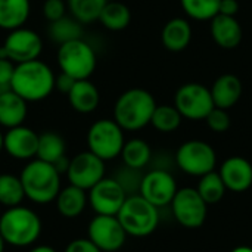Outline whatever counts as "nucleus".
Wrapping results in <instances>:
<instances>
[{"instance_id": "1", "label": "nucleus", "mask_w": 252, "mask_h": 252, "mask_svg": "<svg viewBox=\"0 0 252 252\" xmlns=\"http://www.w3.org/2000/svg\"><path fill=\"white\" fill-rule=\"evenodd\" d=\"M55 77L52 68L40 59L16 63L10 90L27 102H40L53 92Z\"/></svg>"}, {"instance_id": "2", "label": "nucleus", "mask_w": 252, "mask_h": 252, "mask_svg": "<svg viewBox=\"0 0 252 252\" xmlns=\"http://www.w3.org/2000/svg\"><path fill=\"white\" fill-rule=\"evenodd\" d=\"M19 179L25 192V198L32 204L46 205L55 202L62 189L61 174L53 164L44 162L38 158L27 161L19 173Z\"/></svg>"}, {"instance_id": "3", "label": "nucleus", "mask_w": 252, "mask_h": 252, "mask_svg": "<svg viewBox=\"0 0 252 252\" xmlns=\"http://www.w3.org/2000/svg\"><path fill=\"white\" fill-rule=\"evenodd\" d=\"M43 230L40 216L24 205L6 208L0 214V236L4 244L13 248L32 247Z\"/></svg>"}, {"instance_id": "4", "label": "nucleus", "mask_w": 252, "mask_h": 252, "mask_svg": "<svg viewBox=\"0 0 252 252\" xmlns=\"http://www.w3.org/2000/svg\"><path fill=\"white\" fill-rule=\"evenodd\" d=\"M157 108L154 96L143 89L124 92L114 105V121L127 131H137L151 124Z\"/></svg>"}, {"instance_id": "5", "label": "nucleus", "mask_w": 252, "mask_h": 252, "mask_svg": "<svg viewBox=\"0 0 252 252\" xmlns=\"http://www.w3.org/2000/svg\"><path fill=\"white\" fill-rule=\"evenodd\" d=\"M117 219L127 236L146 238L157 230L159 224V211L137 193L127 196L117 214Z\"/></svg>"}, {"instance_id": "6", "label": "nucleus", "mask_w": 252, "mask_h": 252, "mask_svg": "<svg viewBox=\"0 0 252 252\" xmlns=\"http://www.w3.org/2000/svg\"><path fill=\"white\" fill-rule=\"evenodd\" d=\"M58 65L74 80H89L96 69V53L83 38L72 40L59 46Z\"/></svg>"}, {"instance_id": "7", "label": "nucleus", "mask_w": 252, "mask_h": 252, "mask_svg": "<svg viewBox=\"0 0 252 252\" xmlns=\"http://www.w3.org/2000/svg\"><path fill=\"white\" fill-rule=\"evenodd\" d=\"M124 143V130L114 120H97L87 131V151L105 162L118 158Z\"/></svg>"}, {"instance_id": "8", "label": "nucleus", "mask_w": 252, "mask_h": 252, "mask_svg": "<svg viewBox=\"0 0 252 252\" xmlns=\"http://www.w3.org/2000/svg\"><path fill=\"white\" fill-rule=\"evenodd\" d=\"M176 162L183 173L202 177L214 171L217 157L211 145H208L207 142L189 140L179 148L176 154Z\"/></svg>"}, {"instance_id": "9", "label": "nucleus", "mask_w": 252, "mask_h": 252, "mask_svg": "<svg viewBox=\"0 0 252 252\" xmlns=\"http://www.w3.org/2000/svg\"><path fill=\"white\" fill-rule=\"evenodd\" d=\"M170 205L176 221L183 227L198 229L205 223L208 205L201 198L196 189L192 188L177 189Z\"/></svg>"}, {"instance_id": "10", "label": "nucleus", "mask_w": 252, "mask_h": 252, "mask_svg": "<svg viewBox=\"0 0 252 252\" xmlns=\"http://www.w3.org/2000/svg\"><path fill=\"white\" fill-rule=\"evenodd\" d=\"M41 50V37L30 28L19 27L7 34L3 46L0 47V58L10 59L16 65L38 59Z\"/></svg>"}, {"instance_id": "11", "label": "nucleus", "mask_w": 252, "mask_h": 252, "mask_svg": "<svg viewBox=\"0 0 252 252\" xmlns=\"http://www.w3.org/2000/svg\"><path fill=\"white\" fill-rule=\"evenodd\" d=\"M174 106L188 120H205L214 108L210 89L199 83H188L182 86L174 97Z\"/></svg>"}, {"instance_id": "12", "label": "nucleus", "mask_w": 252, "mask_h": 252, "mask_svg": "<svg viewBox=\"0 0 252 252\" xmlns=\"http://www.w3.org/2000/svg\"><path fill=\"white\" fill-rule=\"evenodd\" d=\"M87 238L102 252H117L124 247L127 233L117 216L94 214L87 226Z\"/></svg>"}, {"instance_id": "13", "label": "nucleus", "mask_w": 252, "mask_h": 252, "mask_svg": "<svg viewBox=\"0 0 252 252\" xmlns=\"http://www.w3.org/2000/svg\"><path fill=\"white\" fill-rule=\"evenodd\" d=\"M127 193L114 177H103L87 190L89 207L96 216H117Z\"/></svg>"}, {"instance_id": "14", "label": "nucleus", "mask_w": 252, "mask_h": 252, "mask_svg": "<svg viewBox=\"0 0 252 252\" xmlns=\"http://www.w3.org/2000/svg\"><path fill=\"white\" fill-rule=\"evenodd\" d=\"M105 161L90 151H84L69 159V167L65 176L69 185L89 190L105 177Z\"/></svg>"}, {"instance_id": "15", "label": "nucleus", "mask_w": 252, "mask_h": 252, "mask_svg": "<svg viewBox=\"0 0 252 252\" xmlns=\"http://www.w3.org/2000/svg\"><path fill=\"white\" fill-rule=\"evenodd\" d=\"M176 192H177L176 179L171 176V173L162 168H157L146 173L142 177L140 188H139V195L143 196L148 202H151L157 208L170 205Z\"/></svg>"}, {"instance_id": "16", "label": "nucleus", "mask_w": 252, "mask_h": 252, "mask_svg": "<svg viewBox=\"0 0 252 252\" xmlns=\"http://www.w3.org/2000/svg\"><path fill=\"white\" fill-rule=\"evenodd\" d=\"M38 134L22 126L9 128L3 136V151L16 161H31L37 155Z\"/></svg>"}, {"instance_id": "17", "label": "nucleus", "mask_w": 252, "mask_h": 252, "mask_svg": "<svg viewBox=\"0 0 252 252\" xmlns=\"http://www.w3.org/2000/svg\"><path fill=\"white\" fill-rule=\"evenodd\" d=\"M219 174L227 190L245 192L252 186V165L242 157L227 158L221 164Z\"/></svg>"}, {"instance_id": "18", "label": "nucleus", "mask_w": 252, "mask_h": 252, "mask_svg": "<svg viewBox=\"0 0 252 252\" xmlns=\"http://www.w3.org/2000/svg\"><path fill=\"white\" fill-rule=\"evenodd\" d=\"M27 100H24L19 94L13 90H4L0 93V127L13 128L22 126L27 114L28 106Z\"/></svg>"}, {"instance_id": "19", "label": "nucleus", "mask_w": 252, "mask_h": 252, "mask_svg": "<svg viewBox=\"0 0 252 252\" xmlns=\"http://www.w3.org/2000/svg\"><path fill=\"white\" fill-rule=\"evenodd\" d=\"M211 35L223 49H235L242 41V28L235 16L217 13L211 22Z\"/></svg>"}, {"instance_id": "20", "label": "nucleus", "mask_w": 252, "mask_h": 252, "mask_svg": "<svg viewBox=\"0 0 252 252\" xmlns=\"http://www.w3.org/2000/svg\"><path fill=\"white\" fill-rule=\"evenodd\" d=\"M55 205H56V211L63 219H77L89 207L87 190L68 185L59 190L55 199Z\"/></svg>"}, {"instance_id": "21", "label": "nucleus", "mask_w": 252, "mask_h": 252, "mask_svg": "<svg viewBox=\"0 0 252 252\" xmlns=\"http://www.w3.org/2000/svg\"><path fill=\"white\" fill-rule=\"evenodd\" d=\"M216 108L230 109L242 96V83L233 74H223L210 90Z\"/></svg>"}, {"instance_id": "22", "label": "nucleus", "mask_w": 252, "mask_h": 252, "mask_svg": "<svg viewBox=\"0 0 252 252\" xmlns=\"http://www.w3.org/2000/svg\"><path fill=\"white\" fill-rule=\"evenodd\" d=\"M66 96L71 108L80 114H90L96 111L100 102L99 90L90 80H77Z\"/></svg>"}, {"instance_id": "23", "label": "nucleus", "mask_w": 252, "mask_h": 252, "mask_svg": "<svg viewBox=\"0 0 252 252\" xmlns=\"http://www.w3.org/2000/svg\"><path fill=\"white\" fill-rule=\"evenodd\" d=\"M190 38H192L190 24L183 18H173L162 28V34H161L162 44L165 46V49L171 52L185 50L189 46Z\"/></svg>"}, {"instance_id": "24", "label": "nucleus", "mask_w": 252, "mask_h": 252, "mask_svg": "<svg viewBox=\"0 0 252 252\" xmlns=\"http://www.w3.org/2000/svg\"><path fill=\"white\" fill-rule=\"evenodd\" d=\"M30 9V0H0V28L12 31L24 27Z\"/></svg>"}, {"instance_id": "25", "label": "nucleus", "mask_w": 252, "mask_h": 252, "mask_svg": "<svg viewBox=\"0 0 252 252\" xmlns=\"http://www.w3.org/2000/svg\"><path fill=\"white\" fill-rule=\"evenodd\" d=\"M65 152H66V145L61 134L55 131H44L38 134L35 158L49 164H55L58 159L65 157Z\"/></svg>"}, {"instance_id": "26", "label": "nucleus", "mask_w": 252, "mask_h": 252, "mask_svg": "<svg viewBox=\"0 0 252 252\" xmlns=\"http://www.w3.org/2000/svg\"><path fill=\"white\" fill-rule=\"evenodd\" d=\"M120 157L123 158V162L126 167L133 168V170H142L151 162L152 151H151V146L145 140L131 139L124 143Z\"/></svg>"}, {"instance_id": "27", "label": "nucleus", "mask_w": 252, "mask_h": 252, "mask_svg": "<svg viewBox=\"0 0 252 252\" xmlns=\"http://www.w3.org/2000/svg\"><path fill=\"white\" fill-rule=\"evenodd\" d=\"M99 21L111 31H121L128 27L131 21V12L121 1H108L99 15Z\"/></svg>"}, {"instance_id": "28", "label": "nucleus", "mask_w": 252, "mask_h": 252, "mask_svg": "<svg viewBox=\"0 0 252 252\" xmlns=\"http://www.w3.org/2000/svg\"><path fill=\"white\" fill-rule=\"evenodd\" d=\"M49 37L52 41L58 43L59 46L72 40L83 38V24L77 21L74 16H62L58 21L50 22L49 25Z\"/></svg>"}, {"instance_id": "29", "label": "nucleus", "mask_w": 252, "mask_h": 252, "mask_svg": "<svg viewBox=\"0 0 252 252\" xmlns=\"http://www.w3.org/2000/svg\"><path fill=\"white\" fill-rule=\"evenodd\" d=\"M25 199V192L19 176L10 173H0V205L4 208H12L22 205Z\"/></svg>"}, {"instance_id": "30", "label": "nucleus", "mask_w": 252, "mask_h": 252, "mask_svg": "<svg viewBox=\"0 0 252 252\" xmlns=\"http://www.w3.org/2000/svg\"><path fill=\"white\" fill-rule=\"evenodd\" d=\"M196 190L201 195V198L207 202V205H211V204L220 202L227 189H226L220 174L216 171H211L201 177Z\"/></svg>"}, {"instance_id": "31", "label": "nucleus", "mask_w": 252, "mask_h": 252, "mask_svg": "<svg viewBox=\"0 0 252 252\" xmlns=\"http://www.w3.org/2000/svg\"><path fill=\"white\" fill-rule=\"evenodd\" d=\"M182 118L183 117L177 111L176 106H170V105L158 106L157 105L151 118V124L161 133H171L180 127Z\"/></svg>"}, {"instance_id": "32", "label": "nucleus", "mask_w": 252, "mask_h": 252, "mask_svg": "<svg viewBox=\"0 0 252 252\" xmlns=\"http://www.w3.org/2000/svg\"><path fill=\"white\" fill-rule=\"evenodd\" d=\"M108 0H68L71 15L81 24H90L99 19V15Z\"/></svg>"}, {"instance_id": "33", "label": "nucleus", "mask_w": 252, "mask_h": 252, "mask_svg": "<svg viewBox=\"0 0 252 252\" xmlns=\"http://www.w3.org/2000/svg\"><path fill=\"white\" fill-rule=\"evenodd\" d=\"M185 12L198 21L213 19L219 13L221 0H180Z\"/></svg>"}, {"instance_id": "34", "label": "nucleus", "mask_w": 252, "mask_h": 252, "mask_svg": "<svg viewBox=\"0 0 252 252\" xmlns=\"http://www.w3.org/2000/svg\"><path fill=\"white\" fill-rule=\"evenodd\" d=\"M139 171L140 170H133V168H128V167L124 165V168L120 170L117 173V176L114 177L121 185V188L124 189L127 196L139 193L140 182H142V177H143V176L139 174Z\"/></svg>"}, {"instance_id": "35", "label": "nucleus", "mask_w": 252, "mask_h": 252, "mask_svg": "<svg viewBox=\"0 0 252 252\" xmlns=\"http://www.w3.org/2000/svg\"><path fill=\"white\" fill-rule=\"evenodd\" d=\"M207 124L208 127L216 131V133H224L226 130H229L230 127V115L227 114V109H221V108H213L211 112L207 115Z\"/></svg>"}, {"instance_id": "36", "label": "nucleus", "mask_w": 252, "mask_h": 252, "mask_svg": "<svg viewBox=\"0 0 252 252\" xmlns=\"http://www.w3.org/2000/svg\"><path fill=\"white\" fill-rule=\"evenodd\" d=\"M43 16L49 21H58L66 15V6L63 0H46L43 3Z\"/></svg>"}, {"instance_id": "37", "label": "nucleus", "mask_w": 252, "mask_h": 252, "mask_svg": "<svg viewBox=\"0 0 252 252\" xmlns=\"http://www.w3.org/2000/svg\"><path fill=\"white\" fill-rule=\"evenodd\" d=\"M13 71H15V63L10 59L0 58V93L10 89Z\"/></svg>"}, {"instance_id": "38", "label": "nucleus", "mask_w": 252, "mask_h": 252, "mask_svg": "<svg viewBox=\"0 0 252 252\" xmlns=\"http://www.w3.org/2000/svg\"><path fill=\"white\" fill-rule=\"evenodd\" d=\"M63 252H102L89 238H77L71 241Z\"/></svg>"}, {"instance_id": "39", "label": "nucleus", "mask_w": 252, "mask_h": 252, "mask_svg": "<svg viewBox=\"0 0 252 252\" xmlns=\"http://www.w3.org/2000/svg\"><path fill=\"white\" fill-rule=\"evenodd\" d=\"M77 80H74L71 75L65 74V72H61L58 77H55V89L59 90L61 93L63 94H68L72 89V86L75 84Z\"/></svg>"}, {"instance_id": "40", "label": "nucleus", "mask_w": 252, "mask_h": 252, "mask_svg": "<svg viewBox=\"0 0 252 252\" xmlns=\"http://www.w3.org/2000/svg\"><path fill=\"white\" fill-rule=\"evenodd\" d=\"M239 12V3L238 0H221L219 13L220 15H227V16H236Z\"/></svg>"}, {"instance_id": "41", "label": "nucleus", "mask_w": 252, "mask_h": 252, "mask_svg": "<svg viewBox=\"0 0 252 252\" xmlns=\"http://www.w3.org/2000/svg\"><path fill=\"white\" fill-rule=\"evenodd\" d=\"M53 167L56 168V171L62 176V174H66V171H68V167H69V158L65 155V157H62L61 159H58L55 164H53Z\"/></svg>"}, {"instance_id": "42", "label": "nucleus", "mask_w": 252, "mask_h": 252, "mask_svg": "<svg viewBox=\"0 0 252 252\" xmlns=\"http://www.w3.org/2000/svg\"><path fill=\"white\" fill-rule=\"evenodd\" d=\"M28 252H58L50 245H34Z\"/></svg>"}, {"instance_id": "43", "label": "nucleus", "mask_w": 252, "mask_h": 252, "mask_svg": "<svg viewBox=\"0 0 252 252\" xmlns=\"http://www.w3.org/2000/svg\"><path fill=\"white\" fill-rule=\"evenodd\" d=\"M232 252H252V248L251 247H238Z\"/></svg>"}, {"instance_id": "44", "label": "nucleus", "mask_w": 252, "mask_h": 252, "mask_svg": "<svg viewBox=\"0 0 252 252\" xmlns=\"http://www.w3.org/2000/svg\"><path fill=\"white\" fill-rule=\"evenodd\" d=\"M4 248H6V244H4L3 238L0 236V252H4Z\"/></svg>"}, {"instance_id": "45", "label": "nucleus", "mask_w": 252, "mask_h": 252, "mask_svg": "<svg viewBox=\"0 0 252 252\" xmlns=\"http://www.w3.org/2000/svg\"><path fill=\"white\" fill-rule=\"evenodd\" d=\"M3 136H4V134H3L1 130H0V152L3 151Z\"/></svg>"}]
</instances>
